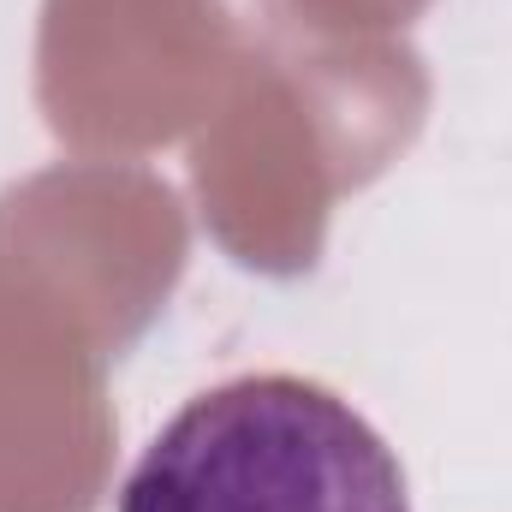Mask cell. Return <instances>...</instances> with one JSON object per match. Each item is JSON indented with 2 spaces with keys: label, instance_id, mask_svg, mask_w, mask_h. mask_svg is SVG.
Returning a JSON list of instances; mask_svg holds the SVG:
<instances>
[{
  "label": "cell",
  "instance_id": "cell-1",
  "mask_svg": "<svg viewBox=\"0 0 512 512\" xmlns=\"http://www.w3.org/2000/svg\"><path fill=\"white\" fill-rule=\"evenodd\" d=\"M120 512H411V495L393 447L340 393L239 376L143 447Z\"/></svg>",
  "mask_w": 512,
  "mask_h": 512
}]
</instances>
